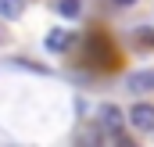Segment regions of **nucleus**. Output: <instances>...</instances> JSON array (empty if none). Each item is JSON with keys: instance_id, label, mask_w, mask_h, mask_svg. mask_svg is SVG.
<instances>
[{"instance_id": "obj_1", "label": "nucleus", "mask_w": 154, "mask_h": 147, "mask_svg": "<svg viewBox=\"0 0 154 147\" xmlns=\"http://www.w3.org/2000/svg\"><path fill=\"white\" fill-rule=\"evenodd\" d=\"M129 126H136L140 133H154V108L151 104H136L129 111Z\"/></svg>"}, {"instance_id": "obj_5", "label": "nucleus", "mask_w": 154, "mask_h": 147, "mask_svg": "<svg viewBox=\"0 0 154 147\" xmlns=\"http://www.w3.org/2000/svg\"><path fill=\"white\" fill-rule=\"evenodd\" d=\"M57 11H61L65 18H79L82 7H79V0H57Z\"/></svg>"}, {"instance_id": "obj_2", "label": "nucleus", "mask_w": 154, "mask_h": 147, "mask_svg": "<svg viewBox=\"0 0 154 147\" xmlns=\"http://www.w3.org/2000/svg\"><path fill=\"white\" fill-rule=\"evenodd\" d=\"M125 86H129L133 93H147V90H154V68H143V72H133Z\"/></svg>"}, {"instance_id": "obj_6", "label": "nucleus", "mask_w": 154, "mask_h": 147, "mask_svg": "<svg viewBox=\"0 0 154 147\" xmlns=\"http://www.w3.org/2000/svg\"><path fill=\"white\" fill-rule=\"evenodd\" d=\"M0 14H4V18H18V14H22V4H18V0H0Z\"/></svg>"}, {"instance_id": "obj_4", "label": "nucleus", "mask_w": 154, "mask_h": 147, "mask_svg": "<svg viewBox=\"0 0 154 147\" xmlns=\"http://www.w3.org/2000/svg\"><path fill=\"white\" fill-rule=\"evenodd\" d=\"M68 43H72L68 33H50V36H47V50H65Z\"/></svg>"}, {"instance_id": "obj_3", "label": "nucleus", "mask_w": 154, "mask_h": 147, "mask_svg": "<svg viewBox=\"0 0 154 147\" xmlns=\"http://www.w3.org/2000/svg\"><path fill=\"white\" fill-rule=\"evenodd\" d=\"M100 122H104V126H108V129H111V133H118V129H122V122H125V118H122V111H118L115 104H104V108H100Z\"/></svg>"}, {"instance_id": "obj_7", "label": "nucleus", "mask_w": 154, "mask_h": 147, "mask_svg": "<svg viewBox=\"0 0 154 147\" xmlns=\"http://www.w3.org/2000/svg\"><path fill=\"white\" fill-rule=\"evenodd\" d=\"M115 7H133V4H140V0H111Z\"/></svg>"}]
</instances>
